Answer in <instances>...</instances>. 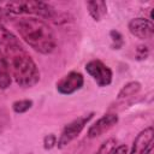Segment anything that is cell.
Here are the masks:
<instances>
[{
	"mask_svg": "<svg viewBox=\"0 0 154 154\" xmlns=\"http://www.w3.org/2000/svg\"><path fill=\"white\" fill-rule=\"evenodd\" d=\"M5 57L10 65L11 76L19 87L31 88L40 81L36 63L19 41L5 47Z\"/></svg>",
	"mask_w": 154,
	"mask_h": 154,
	"instance_id": "obj_2",
	"label": "cell"
},
{
	"mask_svg": "<svg viewBox=\"0 0 154 154\" xmlns=\"http://www.w3.org/2000/svg\"><path fill=\"white\" fill-rule=\"evenodd\" d=\"M13 14H11L5 7H0V25H4L5 23H8L13 19Z\"/></svg>",
	"mask_w": 154,
	"mask_h": 154,
	"instance_id": "obj_19",
	"label": "cell"
},
{
	"mask_svg": "<svg viewBox=\"0 0 154 154\" xmlns=\"http://www.w3.org/2000/svg\"><path fill=\"white\" fill-rule=\"evenodd\" d=\"M93 117H94V112H90V113L81 116V117L73 119L72 122H70L69 124H66L57 141V147L61 149V148H65L67 144H70L75 138H77L79 136V134L83 131L85 125L93 119Z\"/></svg>",
	"mask_w": 154,
	"mask_h": 154,
	"instance_id": "obj_4",
	"label": "cell"
},
{
	"mask_svg": "<svg viewBox=\"0 0 154 154\" xmlns=\"http://www.w3.org/2000/svg\"><path fill=\"white\" fill-rule=\"evenodd\" d=\"M85 71L89 73L90 77L96 82L99 87H107L112 83L113 72L112 70L101 60L94 59L85 64Z\"/></svg>",
	"mask_w": 154,
	"mask_h": 154,
	"instance_id": "obj_5",
	"label": "cell"
},
{
	"mask_svg": "<svg viewBox=\"0 0 154 154\" xmlns=\"http://www.w3.org/2000/svg\"><path fill=\"white\" fill-rule=\"evenodd\" d=\"M32 107V100L30 99H23V100H17L12 103V109L16 113H25Z\"/></svg>",
	"mask_w": 154,
	"mask_h": 154,
	"instance_id": "obj_15",
	"label": "cell"
},
{
	"mask_svg": "<svg viewBox=\"0 0 154 154\" xmlns=\"http://www.w3.org/2000/svg\"><path fill=\"white\" fill-rule=\"evenodd\" d=\"M119 118L117 114L114 113H107L103 114L101 118H99L93 125L89 126L88 131H87V136L89 138H95L101 136L102 134L107 132L109 129H112L117 123H118Z\"/></svg>",
	"mask_w": 154,
	"mask_h": 154,
	"instance_id": "obj_8",
	"label": "cell"
},
{
	"mask_svg": "<svg viewBox=\"0 0 154 154\" xmlns=\"http://www.w3.org/2000/svg\"><path fill=\"white\" fill-rule=\"evenodd\" d=\"M109 38L112 41V48L113 49H120L124 45V40H123V35L118 31V30H111L109 31Z\"/></svg>",
	"mask_w": 154,
	"mask_h": 154,
	"instance_id": "obj_16",
	"label": "cell"
},
{
	"mask_svg": "<svg viewBox=\"0 0 154 154\" xmlns=\"http://www.w3.org/2000/svg\"><path fill=\"white\" fill-rule=\"evenodd\" d=\"M11 71L5 54L0 51V89H7L11 85Z\"/></svg>",
	"mask_w": 154,
	"mask_h": 154,
	"instance_id": "obj_10",
	"label": "cell"
},
{
	"mask_svg": "<svg viewBox=\"0 0 154 154\" xmlns=\"http://www.w3.org/2000/svg\"><path fill=\"white\" fill-rule=\"evenodd\" d=\"M84 84V77L79 71H70L57 82V90L63 95H71Z\"/></svg>",
	"mask_w": 154,
	"mask_h": 154,
	"instance_id": "obj_6",
	"label": "cell"
},
{
	"mask_svg": "<svg viewBox=\"0 0 154 154\" xmlns=\"http://www.w3.org/2000/svg\"><path fill=\"white\" fill-rule=\"evenodd\" d=\"M141 90V83L137 82V81H131L129 83H126L118 93V99L119 100H123V99H128V97H131L134 95H136L138 91Z\"/></svg>",
	"mask_w": 154,
	"mask_h": 154,
	"instance_id": "obj_12",
	"label": "cell"
},
{
	"mask_svg": "<svg viewBox=\"0 0 154 154\" xmlns=\"http://www.w3.org/2000/svg\"><path fill=\"white\" fill-rule=\"evenodd\" d=\"M111 154H128V146L126 144H119L116 147V149Z\"/></svg>",
	"mask_w": 154,
	"mask_h": 154,
	"instance_id": "obj_20",
	"label": "cell"
},
{
	"mask_svg": "<svg viewBox=\"0 0 154 154\" xmlns=\"http://www.w3.org/2000/svg\"><path fill=\"white\" fill-rule=\"evenodd\" d=\"M16 42H18L17 36L12 31H10L5 25H0V46H4L5 48Z\"/></svg>",
	"mask_w": 154,
	"mask_h": 154,
	"instance_id": "obj_13",
	"label": "cell"
},
{
	"mask_svg": "<svg viewBox=\"0 0 154 154\" xmlns=\"http://www.w3.org/2000/svg\"><path fill=\"white\" fill-rule=\"evenodd\" d=\"M57 141H58V138H57V136H55L54 134H48V135H46L45 138H43V148H45L46 150L52 149L53 147L57 146Z\"/></svg>",
	"mask_w": 154,
	"mask_h": 154,
	"instance_id": "obj_17",
	"label": "cell"
},
{
	"mask_svg": "<svg viewBox=\"0 0 154 154\" xmlns=\"http://www.w3.org/2000/svg\"><path fill=\"white\" fill-rule=\"evenodd\" d=\"M85 5H87V8H88L90 17L96 22H99L107 12V4L105 1H101V0L87 1Z\"/></svg>",
	"mask_w": 154,
	"mask_h": 154,
	"instance_id": "obj_11",
	"label": "cell"
},
{
	"mask_svg": "<svg viewBox=\"0 0 154 154\" xmlns=\"http://www.w3.org/2000/svg\"><path fill=\"white\" fill-rule=\"evenodd\" d=\"M128 29L137 38L141 40H149L153 37L154 34V25L153 22L147 18H134L129 22Z\"/></svg>",
	"mask_w": 154,
	"mask_h": 154,
	"instance_id": "obj_7",
	"label": "cell"
},
{
	"mask_svg": "<svg viewBox=\"0 0 154 154\" xmlns=\"http://www.w3.org/2000/svg\"><path fill=\"white\" fill-rule=\"evenodd\" d=\"M14 28L23 41L41 54H51L57 47L55 34L43 19L22 17L14 22Z\"/></svg>",
	"mask_w": 154,
	"mask_h": 154,
	"instance_id": "obj_1",
	"label": "cell"
},
{
	"mask_svg": "<svg viewBox=\"0 0 154 154\" xmlns=\"http://www.w3.org/2000/svg\"><path fill=\"white\" fill-rule=\"evenodd\" d=\"M153 152H154V148H153V143H152V144L148 147V149L146 150V153H144V154H153Z\"/></svg>",
	"mask_w": 154,
	"mask_h": 154,
	"instance_id": "obj_21",
	"label": "cell"
},
{
	"mask_svg": "<svg viewBox=\"0 0 154 154\" xmlns=\"http://www.w3.org/2000/svg\"><path fill=\"white\" fill-rule=\"evenodd\" d=\"M153 138H154V128L148 126V128L143 129L135 137V140L132 142L131 150L128 154H144L146 150L148 149V147L153 143Z\"/></svg>",
	"mask_w": 154,
	"mask_h": 154,
	"instance_id": "obj_9",
	"label": "cell"
},
{
	"mask_svg": "<svg viewBox=\"0 0 154 154\" xmlns=\"http://www.w3.org/2000/svg\"><path fill=\"white\" fill-rule=\"evenodd\" d=\"M117 147V140L111 137V138H107L106 141H103L100 147L97 148L96 153L95 154H111Z\"/></svg>",
	"mask_w": 154,
	"mask_h": 154,
	"instance_id": "obj_14",
	"label": "cell"
},
{
	"mask_svg": "<svg viewBox=\"0 0 154 154\" xmlns=\"http://www.w3.org/2000/svg\"><path fill=\"white\" fill-rule=\"evenodd\" d=\"M5 8L13 16L35 14L51 20H55V18L59 16V13L53 6L43 1H10L5 4Z\"/></svg>",
	"mask_w": 154,
	"mask_h": 154,
	"instance_id": "obj_3",
	"label": "cell"
},
{
	"mask_svg": "<svg viewBox=\"0 0 154 154\" xmlns=\"http://www.w3.org/2000/svg\"><path fill=\"white\" fill-rule=\"evenodd\" d=\"M149 55V48L146 45H138L136 48V59L144 60Z\"/></svg>",
	"mask_w": 154,
	"mask_h": 154,
	"instance_id": "obj_18",
	"label": "cell"
}]
</instances>
